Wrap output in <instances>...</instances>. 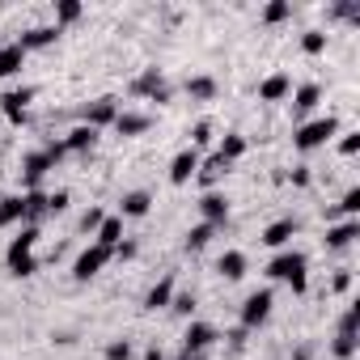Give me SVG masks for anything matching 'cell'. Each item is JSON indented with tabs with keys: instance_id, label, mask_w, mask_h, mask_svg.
<instances>
[{
	"instance_id": "4fadbf2b",
	"label": "cell",
	"mask_w": 360,
	"mask_h": 360,
	"mask_svg": "<svg viewBox=\"0 0 360 360\" xmlns=\"http://www.w3.org/2000/svg\"><path fill=\"white\" fill-rule=\"evenodd\" d=\"M212 343H217V326H212V322H191V326L183 330V352H187V356H204Z\"/></svg>"
},
{
	"instance_id": "7dc6e473",
	"label": "cell",
	"mask_w": 360,
	"mask_h": 360,
	"mask_svg": "<svg viewBox=\"0 0 360 360\" xmlns=\"http://www.w3.org/2000/svg\"><path fill=\"white\" fill-rule=\"evenodd\" d=\"M178 360H204V356H187V352H178Z\"/></svg>"
},
{
	"instance_id": "83f0119b",
	"label": "cell",
	"mask_w": 360,
	"mask_h": 360,
	"mask_svg": "<svg viewBox=\"0 0 360 360\" xmlns=\"http://www.w3.org/2000/svg\"><path fill=\"white\" fill-rule=\"evenodd\" d=\"M246 267H250V263H246V255H242V250H225V255L217 259V271H221L225 280H242V276H246Z\"/></svg>"
},
{
	"instance_id": "9c48e42d",
	"label": "cell",
	"mask_w": 360,
	"mask_h": 360,
	"mask_svg": "<svg viewBox=\"0 0 360 360\" xmlns=\"http://www.w3.org/2000/svg\"><path fill=\"white\" fill-rule=\"evenodd\" d=\"M131 94H140V98H148V102H157V106L169 102V85H165L161 68H144V72L131 81Z\"/></svg>"
},
{
	"instance_id": "d590c367",
	"label": "cell",
	"mask_w": 360,
	"mask_h": 360,
	"mask_svg": "<svg viewBox=\"0 0 360 360\" xmlns=\"http://www.w3.org/2000/svg\"><path fill=\"white\" fill-rule=\"evenodd\" d=\"M339 212H343L347 221H356V212H360V187H347V191H343V200H339Z\"/></svg>"
},
{
	"instance_id": "3957f363",
	"label": "cell",
	"mask_w": 360,
	"mask_h": 360,
	"mask_svg": "<svg viewBox=\"0 0 360 360\" xmlns=\"http://www.w3.org/2000/svg\"><path fill=\"white\" fill-rule=\"evenodd\" d=\"M335 136H339V119H335V115H318V119H305V123H297V131H292V144H297L301 153H314V148L330 144Z\"/></svg>"
},
{
	"instance_id": "7bdbcfd3",
	"label": "cell",
	"mask_w": 360,
	"mask_h": 360,
	"mask_svg": "<svg viewBox=\"0 0 360 360\" xmlns=\"http://www.w3.org/2000/svg\"><path fill=\"white\" fill-rule=\"evenodd\" d=\"M309 165H292V187H309Z\"/></svg>"
},
{
	"instance_id": "4dcf8cb0",
	"label": "cell",
	"mask_w": 360,
	"mask_h": 360,
	"mask_svg": "<svg viewBox=\"0 0 360 360\" xmlns=\"http://www.w3.org/2000/svg\"><path fill=\"white\" fill-rule=\"evenodd\" d=\"M212 238H217V229H212V225H204V221H200V225H195V229H191V233H187V242H183V246H187V255H195V250H204V246H208V242H212Z\"/></svg>"
},
{
	"instance_id": "9a60e30c",
	"label": "cell",
	"mask_w": 360,
	"mask_h": 360,
	"mask_svg": "<svg viewBox=\"0 0 360 360\" xmlns=\"http://www.w3.org/2000/svg\"><path fill=\"white\" fill-rule=\"evenodd\" d=\"M225 174H229V161H221V157L212 153L208 161H200V169H195V183H200L204 191H217V183H221Z\"/></svg>"
},
{
	"instance_id": "bcb514c9",
	"label": "cell",
	"mask_w": 360,
	"mask_h": 360,
	"mask_svg": "<svg viewBox=\"0 0 360 360\" xmlns=\"http://www.w3.org/2000/svg\"><path fill=\"white\" fill-rule=\"evenodd\" d=\"M292 360H309V347H301V352H297V356H292Z\"/></svg>"
},
{
	"instance_id": "f35d334b",
	"label": "cell",
	"mask_w": 360,
	"mask_h": 360,
	"mask_svg": "<svg viewBox=\"0 0 360 360\" xmlns=\"http://www.w3.org/2000/svg\"><path fill=\"white\" fill-rule=\"evenodd\" d=\"M60 212H68V191H51L47 195V217H60Z\"/></svg>"
},
{
	"instance_id": "30bf717a",
	"label": "cell",
	"mask_w": 360,
	"mask_h": 360,
	"mask_svg": "<svg viewBox=\"0 0 360 360\" xmlns=\"http://www.w3.org/2000/svg\"><path fill=\"white\" fill-rule=\"evenodd\" d=\"M30 102H34V89H30V85H13V89L0 94V110H5V119H9V123H26Z\"/></svg>"
},
{
	"instance_id": "d4e9b609",
	"label": "cell",
	"mask_w": 360,
	"mask_h": 360,
	"mask_svg": "<svg viewBox=\"0 0 360 360\" xmlns=\"http://www.w3.org/2000/svg\"><path fill=\"white\" fill-rule=\"evenodd\" d=\"M148 123H153V119L140 115V110H119V119H115L110 127H115L119 136H140V131H148Z\"/></svg>"
},
{
	"instance_id": "f1b7e54d",
	"label": "cell",
	"mask_w": 360,
	"mask_h": 360,
	"mask_svg": "<svg viewBox=\"0 0 360 360\" xmlns=\"http://www.w3.org/2000/svg\"><path fill=\"white\" fill-rule=\"evenodd\" d=\"M22 200H26V225L47 221V191H22Z\"/></svg>"
},
{
	"instance_id": "5bb4252c",
	"label": "cell",
	"mask_w": 360,
	"mask_h": 360,
	"mask_svg": "<svg viewBox=\"0 0 360 360\" xmlns=\"http://www.w3.org/2000/svg\"><path fill=\"white\" fill-rule=\"evenodd\" d=\"M200 217H204V225L221 229V225L229 221V195H225V191H204V200H200Z\"/></svg>"
},
{
	"instance_id": "4316f807",
	"label": "cell",
	"mask_w": 360,
	"mask_h": 360,
	"mask_svg": "<svg viewBox=\"0 0 360 360\" xmlns=\"http://www.w3.org/2000/svg\"><path fill=\"white\" fill-rule=\"evenodd\" d=\"M246 148H250V144H246V136H242V131H225V136H221V144H217V157L233 165L238 157H246Z\"/></svg>"
},
{
	"instance_id": "1f68e13d",
	"label": "cell",
	"mask_w": 360,
	"mask_h": 360,
	"mask_svg": "<svg viewBox=\"0 0 360 360\" xmlns=\"http://www.w3.org/2000/svg\"><path fill=\"white\" fill-rule=\"evenodd\" d=\"M81 13H85V9L77 5V0H60V5H56V30H60V26H72Z\"/></svg>"
},
{
	"instance_id": "52a82bcc",
	"label": "cell",
	"mask_w": 360,
	"mask_h": 360,
	"mask_svg": "<svg viewBox=\"0 0 360 360\" xmlns=\"http://www.w3.org/2000/svg\"><path fill=\"white\" fill-rule=\"evenodd\" d=\"M106 263H110V250H102L98 242H89V246L77 255V263H72V280H77V284H89Z\"/></svg>"
},
{
	"instance_id": "d6986e66",
	"label": "cell",
	"mask_w": 360,
	"mask_h": 360,
	"mask_svg": "<svg viewBox=\"0 0 360 360\" xmlns=\"http://www.w3.org/2000/svg\"><path fill=\"white\" fill-rule=\"evenodd\" d=\"M360 238V221H339L326 229V250H347Z\"/></svg>"
},
{
	"instance_id": "277c9868",
	"label": "cell",
	"mask_w": 360,
	"mask_h": 360,
	"mask_svg": "<svg viewBox=\"0 0 360 360\" xmlns=\"http://www.w3.org/2000/svg\"><path fill=\"white\" fill-rule=\"evenodd\" d=\"M356 347H360V305H347L343 318H339V330H335L330 352H335V360H352Z\"/></svg>"
},
{
	"instance_id": "5b68a950",
	"label": "cell",
	"mask_w": 360,
	"mask_h": 360,
	"mask_svg": "<svg viewBox=\"0 0 360 360\" xmlns=\"http://www.w3.org/2000/svg\"><path fill=\"white\" fill-rule=\"evenodd\" d=\"M271 305H276V292H271V288H255V292L242 301V330H259V326H267Z\"/></svg>"
},
{
	"instance_id": "ee69618b",
	"label": "cell",
	"mask_w": 360,
	"mask_h": 360,
	"mask_svg": "<svg viewBox=\"0 0 360 360\" xmlns=\"http://www.w3.org/2000/svg\"><path fill=\"white\" fill-rule=\"evenodd\" d=\"M352 288V271H339L335 280H330V292H347Z\"/></svg>"
},
{
	"instance_id": "ffe728a7",
	"label": "cell",
	"mask_w": 360,
	"mask_h": 360,
	"mask_svg": "<svg viewBox=\"0 0 360 360\" xmlns=\"http://www.w3.org/2000/svg\"><path fill=\"white\" fill-rule=\"evenodd\" d=\"M13 225H26V200H22V191L0 200V229H13Z\"/></svg>"
},
{
	"instance_id": "7c38bea8",
	"label": "cell",
	"mask_w": 360,
	"mask_h": 360,
	"mask_svg": "<svg viewBox=\"0 0 360 360\" xmlns=\"http://www.w3.org/2000/svg\"><path fill=\"white\" fill-rule=\"evenodd\" d=\"M297 229H301V221H297V217H280V221H271V225L259 233V242H263V246H271V250H288V242L297 238Z\"/></svg>"
},
{
	"instance_id": "2e32d148",
	"label": "cell",
	"mask_w": 360,
	"mask_h": 360,
	"mask_svg": "<svg viewBox=\"0 0 360 360\" xmlns=\"http://www.w3.org/2000/svg\"><path fill=\"white\" fill-rule=\"evenodd\" d=\"M26 68V51L22 43H0V81H9Z\"/></svg>"
},
{
	"instance_id": "f6af8a7d",
	"label": "cell",
	"mask_w": 360,
	"mask_h": 360,
	"mask_svg": "<svg viewBox=\"0 0 360 360\" xmlns=\"http://www.w3.org/2000/svg\"><path fill=\"white\" fill-rule=\"evenodd\" d=\"M144 360H165V356H161V347H157V343H153V347H148V352H144Z\"/></svg>"
},
{
	"instance_id": "e575fe53",
	"label": "cell",
	"mask_w": 360,
	"mask_h": 360,
	"mask_svg": "<svg viewBox=\"0 0 360 360\" xmlns=\"http://www.w3.org/2000/svg\"><path fill=\"white\" fill-rule=\"evenodd\" d=\"M169 309H174L178 318H191V314H195V292H174Z\"/></svg>"
},
{
	"instance_id": "484cf974",
	"label": "cell",
	"mask_w": 360,
	"mask_h": 360,
	"mask_svg": "<svg viewBox=\"0 0 360 360\" xmlns=\"http://www.w3.org/2000/svg\"><path fill=\"white\" fill-rule=\"evenodd\" d=\"M60 144H64L68 153H89V148L98 144V131H94V127H85V123H77V127H72Z\"/></svg>"
},
{
	"instance_id": "603a6c76",
	"label": "cell",
	"mask_w": 360,
	"mask_h": 360,
	"mask_svg": "<svg viewBox=\"0 0 360 360\" xmlns=\"http://www.w3.org/2000/svg\"><path fill=\"white\" fill-rule=\"evenodd\" d=\"M94 242H98L102 250H110V255H115V246L123 242V217H106V221L98 225V233H94Z\"/></svg>"
},
{
	"instance_id": "b9f144b4",
	"label": "cell",
	"mask_w": 360,
	"mask_h": 360,
	"mask_svg": "<svg viewBox=\"0 0 360 360\" xmlns=\"http://www.w3.org/2000/svg\"><path fill=\"white\" fill-rule=\"evenodd\" d=\"M339 153H343V157H356V153H360V131H347V136L339 140Z\"/></svg>"
},
{
	"instance_id": "f546056e",
	"label": "cell",
	"mask_w": 360,
	"mask_h": 360,
	"mask_svg": "<svg viewBox=\"0 0 360 360\" xmlns=\"http://www.w3.org/2000/svg\"><path fill=\"white\" fill-rule=\"evenodd\" d=\"M187 94L200 98V102H212L217 98V81L212 77H187Z\"/></svg>"
},
{
	"instance_id": "8fae6325",
	"label": "cell",
	"mask_w": 360,
	"mask_h": 360,
	"mask_svg": "<svg viewBox=\"0 0 360 360\" xmlns=\"http://www.w3.org/2000/svg\"><path fill=\"white\" fill-rule=\"evenodd\" d=\"M200 148H178L174 153V161H169V183L174 187H187L191 178H195V169H200Z\"/></svg>"
},
{
	"instance_id": "60d3db41",
	"label": "cell",
	"mask_w": 360,
	"mask_h": 360,
	"mask_svg": "<svg viewBox=\"0 0 360 360\" xmlns=\"http://www.w3.org/2000/svg\"><path fill=\"white\" fill-rule=\"evenodd\" d=\"M136 255H140V246H136V242H131V238H123V242H119V246H115V255H110V259H119V263H131V259H136Z\"/></svg>"
},
{
	"instance_id": "ab89813d",
	"label": "cell",
	"mask_w": 360,
	"mask_h": 360,
	"mask_svg": "<svg viewBox=\"0 0 360 360\" xmlns=\"http://www.w3.org/2000/svg\"><path fill=\"white\" fill-rule=\"evenodd\" d=\"M102 221H106V212H102V208H89V212L81 217V233H98Z\"/></svg>"
},
{
	"instance_id": "7a4b0ae2",
	"label": "cell",
	"mask_w": 360,
	"mask_h": 360,
	"mask_svg": "<svg viewBox=\"0 0 360 360\" xmlns=\"http://www.w3.org/2000/svg\"><path fill=\"white\" fill-rule=\"evenodd\" d=\"M305 267H309V263H305L301 250H276V259L267 263V276H271V280H284V284L301 297V292L309 288V271H305Z\"/></svg>"
},
{
	"instance_id": "7402d4cb",
	"label": "cell",
	"mask_w": 360,
	"mask_h": 360,
	"mask_svg": "<svg viewBox=\"0 0 360 360\" xmlns=\"http://www.w3.org/2000/svg\"><path fill=\"white\" fill-rule=\"evenodd\" d=\"M318 102H322V85L305 81V85H297V89H292V115H309Z\"/></svg>"
},
{
	"instance_id": "8d00e7d4",
	"label": "cell",
	"mask_w": 360,
	"mask_h": 360,
	"mask_svg": "<svg viewBox=\"0 0 360 360\" xmlns=\"http://www.w3.org/2000/svg\"><path fill=\"white\" fill-rule=\"evenodd\" d=\"M204 144H212V123H208V119H200V123L191 127V148H204Z\"/></svg>"
},
{
	"instance_id": "cb8c5ba5",
	"label": "cell",
	"mask_w": 360,
	"mask_h": 360,
	"mask_svg": "<svg viewBox=\"0 0 360 360\" xmlns=\"http://www.w3.org/2000/svg\"><path fill=\"white\" fill-rule=\"evenodd\" d=\"M174 301V276H161L148 292H144V309H169Z\"/></svg>"
},
{
	"instance_id": "8992f818",
	"label": "cell",
	"mask_w": 360,
	"mask_h": 360,
	"mask_svg": "<svg viewBox=\"0 0 360 360\" xmlns=\"http://www.w3.org/2000/svg\"><path fill=\"white\" fill-rule=\"evenodd\" d=\"M119 110H123V106H119V98H110V94H106V98H94V102H85V106H81V123H85V127H94V131H102V127H110V123L119 119Z\"/></svg>"
},
{
	"instance_id": "44dd1931",
	"label": "cell",
	"mask_w": 360,
	"mask_h": 360,
	"mask_svg": "<svg viewBox=\"0 0 360 360\" xmlns=\"http://www.w3.org/2000/svg\"><path fill=\"white\" fill-rule=\"evenodd\" d=\"M56 39H60V30H56V26H30V30H26L18 43H22V51L30 56V51H43V47H51Z\"/></svg>"
},
{
	"instance_id": "74e56055",
	"label": "cell",
	"mask_w": 360,
	"mask_h": 360,
	"mask_svg": "<svg viewBox=\"0 0 360 360\" xmlns=\"http://www.w3.org/2000/svg\"><path fill=\"white\" fill-rule=\"evenodd\" d=\"M131 352H136V347H131L127 339H110V343H106V360H131Z\"/></svg>"
},
{
	"instance_id": "d6a6232c",
	"label": "cell",
	"mask_w": 360,
	"mask_h": 360,
	"mask_svg": "<svg viewBox=\"0 0 360 360\" xmlns=\"http://www.w3.org/2000/svg\"><path fill=\"white\" fill-rule=\"evenodd\" d=\"M292 18V5H288V0H271V5L263 9V22L267 26H280V22H288Z\"/></svg>"
},
{
	"instance_id": "ac0fdd59",
	"label": "cell",
	"mask_w": 360,
	"mask_h": 360,
	"mask_svg": "<svg viewBox=\"0 0 360 360\" xmlns=\"http://www.w3.org/2000/svg\"><path fill=\"white\" fill-rule=\"evenodd\" d=\"M148 208H153V195L148 191H127L119 200V217L123 221H140V217H148Z\"/></svg>"
},
{
	"instance_id": "e0dca14e",
	"label": "cell",
	"mask_w": 360,
	"mask_h": 360,
	"mask_svg": "<svg viewBox=\"0 0 360 360\" xmlns=\"http://www.w3.org/2000/svg\"><path fill=\"white\" fill-rule=\"evenodd\" d=\"M288 94H292L288 72H271V77H263V85H259V102H284Z\"/></svg>"
},
{
	"instance_id": "6da1fadb",
	"label": "cell",
	"mask_w": 360,
	"mask_h": 360,
	"mask_svg": "<svg viewBox=\"0 0 360 360\" xmlns=\"http://www.w3.org/2000/svg\"><path fill=\"white\" fill-rule=\"evenodd\" d=\"M34 246H39V225H22V233L9 242V250H5V267L13 271V276H34L39 271V259H34Z\"/></svg>"
},
{
	"instance_id": "ba28073f",
	"label": "cell",
	"mask_w": 360,
	"mask_h": 360,
	"mask_svg": "<svg viewBox=\"0 0 360 360\" xmlns=\"http://www.w3.org/2000/svg\"><path fill=\"white\" fill-rule=\"evenodd\" d=\"M56 169V161L39 148V153H26L22 157V191H43V178Z\"/></svg>"
},
{
	"instance_id": "836d02e7",
	"label": "cell",
	"mask_w": 360,
	"mask_h": 360,
	"mask_svg": "<svg viewBox=\"0 0 360 360\" xmlns=\"http://www.w3.org/2000/svg\"><path fill=\"white\" fill-rule=\"evenodd\" d=\"M301 51H305V56H322V51H326V34H322V30H305V34H301Z\"/></svg>"
}]
</instances>
